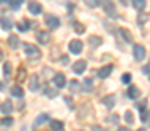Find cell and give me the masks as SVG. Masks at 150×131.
I'll return each mask as SVG.
<instances>
[{"instance_id":"b9f144b4","label":"cell","mask_w":150,"mask_h":131,"mask_svg":"<svg viewBox=\"0 0 150 131\" xmlns=\"http://www.w3.org/2000/svg\"><path fill=\"white\" fill-rule=\"evenodd\" d=\"M2 58H4V52H2V49H0V59H2Z\"/></svg>"},{"instance_id":"6da1fadb","label":"cell","mask_w":150,"mask_h":131,"mask_svg":"<svg viewBox=\"0 0 150 131\" xmlns=\"http://www.w3.org/2000/svg\"><path fill=\"white\" fill-rule=\"evenodd\" d=\"M133 56H134L136 61H143L145 56H147V49H145V45H142V44H134V45H133Z\"/></svg>"},{"instance_id":"277c9868","label":"cell","mask_w":150,"mask_h":131,"mask_svg":"<svg viewBox=\"0 0 150 131\" xmlns=\"http://www.w3.org/2000/svg\"><path fill=\"white\" fill-rule=\"evenodd\" d=\"M82 47H84V44H82V40H79V39H74V40H70V44H68V49H70L72 54H79L82 51Z\"/></svg>"},{"instance_id":"30bf717a","label":"cell","mask_w":150,"mask_h":131,"mask_svg":"<svg viewBox=\"0 0 150 131\" xmlns=\"http://www.w3.org/2000/svg\"><path fill=\"white\" fill-rule=\"evenodd\" d=\"M28 11H30L32 14H40V12H42V5L37 4L35 0H32V2H28Z\"/></svg>"},{"instance_id":"d6986e66","label":"cell","mask_w":150,"mask_h":131,"mask_svg":"<svg viewBox=\"0 0 150 131\" xmlns=\"http://www.w3.org/2000/svg\"><path fill=\"white\" fill-rule=\"evenodd\" d=\"M68 87H70V91L72 93H79V91H82V86H80V82L79 81H70V84H68Z\"/></svg>"},{"instance_id":"f35d334b","label":"cell","mask_w":150,"mask_h":131,"mask_svg":"<svg viewBox=\"0 0 150 131\" xmlns=\"http://www.w3.org/2000/svg\"><path fill=\"white\" fill-rule=\"evenodd\" d=\"M117 131H129L127 128H117Z\"/></svg>"},{"instance_id":"ffe728a7","label":"cell","mask_w":150,"mask_h":131,"mask_svg":"<svg viewBox=\"0 0 150 131\" xmlns=\"http://www.w3.org/2000/svg\"><path fill=\"white\" fill-rule=\"evenodd\" d=\"M49 124H51V130H54V131H61L63 130V123H61V121L52 119V121H49Z\"/></svg>"},{"instance_id":"60d3db41","label":"cell","mask_w":150,"mask_h":131,"mask_svg":"<svg viewBox=\"0 0 150 131\" xmlns=\"http://www.w3.org/2000/svg\"><path fill=\"white\" fill-rule=\"evenodd\" d=\"M4 87H5V86H4V82H0V91H2V89H4Z\"/></svg>"},{"instance_id":"f1b7e54d","label":"cell","mask_w":150,"mask_h":131,"mask_svg":"<svg viewBox=\"0 0 150 131\" xmlns=\"http://www.w3.org/2000/svg\"><path fill=\"white\" fill-rule=\"evenodd\" d=\"M124 119H126V123H127V124H133V123H134V117H133V112H131V110H127V112L124 114Z\"/></svg>"},{"instance_id":"cb8c5ba5","label":"cell","mask_w":150,"mask_h":131,"mask_svg":"<svg viewBox=\"0 0 150 131\" xmlns=\"http://www.w3.org/2000/svg\"><path fill=\"white\" fill-rule=\"evenodd\" d=\"M2 70H4V77H9V75L12 74V65L7 61V63H4V68H2Z\"/></svg>"},{"instance_id":"8992f818","label":"cell","mask_w":150,"mask_h":131,"mask_svg":"<svg viewBox=\"0 0 150 131\" xmlns=\"http://www.w3.org/2000/svg\"><path fill=\"white\" fill-rule=\"evenodd\" d=\"M54 86L56 87H65L67 86V77H65V74H61V72L54 74Z\"/></svg>"},{"instance_id":"4fadbf2b","label":"cell","mask_w":150,"mask_h":131,"mask_svg":"<svg viewBox=\"0 0 150 131\" xmlns=\"http://www.w3.org/2000/svg\"><path fill=\"white\" fill-rule=\"evenodd\" d=\"M119 35H120L126 42H133V35H131L129 30H126V28H119Z\"/></svg>"},{"instance_id":"83f0119b","label":"cell","mask_w":150,"mask_h":131,"mask_svg":"<svg viewBox=\"0 0 150 131\" xmlns=\"http://www.w3.org/2000/svg\"><path fill=\"white\" fill-rule=\"evenodd\" d=\"M21 4H23V0H11V2H9V5H11L12 11H18V9L21 7Z\"/></svg>"},{"instance_id":"2e32d148","label":"cell","mask_w":150,"mask_h":131,"mask_svg":"<svg viewBox=\"0 0 150 131\" xmlns=\"http://www.w3.org/2000/svg\"><path fill=\"white\" fill-rule=\"evenodd\" d=\"M49 39H51L49 32H37V40L40 44H47L49 42Z\"/></svg>"},{"instance_id":"ab89813d","label":"cell","mask_w":150,"mask_h":131,"mask_svg":"<svg viewBox=\"0 0 150 131\" xmlns=\"http://www.w3.org/2000/svg\"><path fill=\"white\" fill-rule=\"evenodd\" d=\"M11 0H0V4H9Z\"/></svg>"},{"instance_id":"e0dca14e","label":"cell","mask_w":150,"mask_h":131,"mask_svg":"<svg viewBox=\"0 0 150 131\" xmlns=\"http://www.w3.org/2000/svg\"><path fill=\"white\" fill-rule=\"evenodd\" d=\"M7 44H9L11 49H16V47L19 45V39H18V35H11V37L7 39Z\"/></svg>"},{"instance_id":"4316f807","label":"cell","mask_w":150,"mask_h":131,"mask_svg":"<svg viewBox=\"0 0 150 131\" xmlns=\"http://www.w3.org/2000/svg\"><path fill=\"white\" fill-rule=\"evenodd\" d=\"M89 45H91V47H98V45H101V39L96 37V35L91 37V39H89Z\"/></svg>"},{"instance_id":"d590c367","label":"cell","mask_w":150,"mask_h":131,"mask_svg":"<svg viewBox=\"0 0 150 131\" xmlns=\"http://www.w3.org/2000/svg\"><path fill=\"white\" fill-rule=\"evenodd\" d=\"M142 110V121H147V110L145 108H140Z\"/></svg>"},{"instance_id":"9c48e42d","label":"cell","mask_w":150,"mask_h":131,"mask_svg":"<svg viewBox=\"0 0 150 131\" xmlns=\"http://www.w3.org/2000/svg\"><path fill=\"white\" fill-rule=\"evenodd\" d=\"M0 25H2V28H4V30H11V28L14 26L12 19H11V18H7V16H0Z\"/></svg>"},{"instance_id":"7402d4cb","label":"cell","mask_w":150,"mask_h":131,"mask_svg":"<svg viewBox=\"0 0 150 131\" xmlns=\"http://www.w3.org/2000/svg\"><path fill=\"white\" fill-rule=\"evenodd\" d=\"M103 103L107 105V108H112L113 105H115V96H113V94H110V96L103 98Z\"/></svg>"},{"instance_id":"f546056e","label":"cell","mask_w":150,"mask_h":131,"mask_svg":"<svg viewBox=\"0 0 150 131\" xmlns=\"http://www.w3.org/2000/svg\"><path fill=\"white\" fill-rule=\"evenodd\" d=\"M74 30L77 32V33H84V32H86V26H84V25H80V23H75Z\"/></svg>"},{"instance_id":"9a60e30c","label":"cell","mask_w":150,"mask_h":131,"mask_svg":"<svg viewBox=\"0 0 150 131\" xmlns=\"http://www.w3.org/2000/svg\"><path fill=\"white\" fill-rule=\"evenodd\" d=\"M112 70H113L112 65H107V67H103V68H101V70L98 72V75H100L101 79H107V77H108V75L112 74Z\"/></svg>"},{"instance_id":"836d02e7","label":"cell","mask_w":150,"mask_h":131,"mask_svg":"<svg viewBox=\"0 0 150 131\" xmlns=\"http://www.w3.org/2000/svg\"><path fill=\"white\" fill-rule=\"evenodd\" d=\"M25 75H26V72H25V68L21 67V68H19V74H18V79L21 81V79H25Z\"/></svg>"},{"instance_id":"5bb4252c","label":"cell","mask_w":150,"mask_h":131,"mask_svg":"<svg viewBox=\"0 0 150 131\" xmlns=\"http://www.w3.org/2000/svg\"><path fill=\"white\" fill-rule=\"evenodd\" d=\"M0 112H2V114H11V112H12V103H11L9 100L2 101V105H0Z\"/></svg>"},{"instance_id":"603a6c76","label":"cell","mask_w":150,"mask_h":131,"mask_svg":"<svg viewBox=\"0 0 150 131\" xmlns=\"http://www.w3.org/2000/svg\"><path fill=\"white\" fill-rule=\"evenodd\" d=\"M11 94H14L16 98H23V89L19 86H12L11 87Z\"/></svg>"},{"instance_id":"484cf974","label":"cell","mask_w":150,"mask_h":131,"mask_svg":"<svg viewBox=\"0 0 150 131\" xmlns=\"http://www.w3.org/2000/svg\"><path fill=\"white\" fill-rule=\"evenodd\" d=\"M93 79H84V91L86 93H89V91H93Z\"/></svg>"},{"instance_id":"44dd1931","label":"cell","mask_w":150,"mask_h":131,"mask_svg":"<svg viewBox=\"0 0 150 131\" xmlns=\"http://www.w3.org/2000/svg\"><path fill=\"white\" fill-rule=\"evenodd\" d=\"M133 5H134V9H138L142 12L145 9V5H147V0H133Z\"/></svg>"},{"instance_id":"ee69618b","label":"cell","mask_w":150,"mask_h":131,"mask_svg":"<svg viewBox=\"0 0 150 131\" xmlns=\"http://www.w3.org/2000/svg\"><path fill=\"white\" fill-rule=\"evenodd\" d=\"M149 124H150V123H149Z\"/></svg>"},{"instance_id":"3957f363","label":"cell","mask_w":150,"mask_h":131,"mask_svg":"<svg viewBox=\"0 0 150 131\" xmlns=\"http://www.w3.org/2000/svg\"><path fill=\"white\" fill-rule=\"evenodd\" d=\"M23 49H25L26 56H30V58H40V54H42L40 49L33 44H23Z\"/></svg>"},{"instance_id":"8fae6325","label":"cell","mask_w":150,"mask_h":131,"mask_svg":"<svg viewBox=\"0 0 150 131\" xmlns=\"http://www.w3.org/2000/svg\"><path fill=\"white\" fill-rule=\"evenodd\" d=\"M32 25H33V23H30V21H26V19H21L16 26H18V30H19V32H28V30L32 28Z\"/></svg>"},{"instance_id":"52a82bcc","label":"cell","mask_w":150,"mask_h":131,"mask_svg":"<svg viewBox=\"0 0 150 131\" xmlns=\"http://www.w3.org/2000/svg\"><path fill=\"white\" fill-rule=\"evenodd\" d=\"M45 23H47L49 28H58L59 26V19L56 16H52V14H47L45 16Z\"/></svg>"},{"instance_id":"4dcf8cb0","label":"cell","mask_w":150,"mask_h":131,"mask_svg":"<svg viewBox=\"0 0 150 131\" xmlns=\"http://www.w3.org/2000/svg\"><path fill=\"white\" fill-rule=\"evenodd\" d=\"M145 21H147V14L142 11V12H140V16H138V23H140V25H143Z\"/></svg>"},{"instance_id":"d6a6232c","label":"cell","mask_w":150,"mask_h":131,"mask_svg":"<svg viewBox=\"0 0 150 131\" xmlns=\"http://www.w3.org/2000/svg\"><path fill=\"white\" fill-rule=\"evenodd\" d=\"M12 123H14L12 117H5L4 121H0V124H4V126H12Z\"/></svg>"},{"instance_id":"ac0fdd59","label":"cell","mask_w":150,"mask_h":131,"mask_svg":"<svg viewBox=\"0 0 150 131\" xmlns=\"http://www.w3.org/2000/svg\"><path fill=\"white\" fill-rule=\"evenodd\" d=\"M127 96L133 98V100H136V98L140 96V89H138L136 86H131L129 89H127Z\"/></svg>"},{"instance_id":"5b68a950","label":"cell","mask_w":150,"mask_h":131,"mask_svg":"<svg viewBox=\"0 0 150 131\" xmlns=\"http://www.w3.org/2000/svg\"><path fill=\"white\" fill-rule=\"evenodd\" d=\"M86 65H87V63H86L84 59H79V61H75V63H74L72 70H74L77 75H80V74H84V72H86Z\"/></svg>"},{"instance_id":"7bdbcfd3","label":"cell","mask_w":150,"mask_h":131,"mask_svg":"<svg viewBox=\"0 0 150 131\" xmlns=\"http://www.w3.org/2000/svg\"><path fill=\"white\" fill-rule=\"evenodd\" d=\"M138 131H147V130H145V128H140V130H138Z\"/></svg>"},{"instance_id":"1f68e13d","label":"cell","mask_w":150,"mask_h":131,"mask_svg":"<svg viewBox=\"0 0 150 131\" xmlns=\"http://www.w3.org/2000/svg\"><path fill=\"white\" fill-rule=\"evenodd\" d=\"M120 82L129 84V82H131V74H124V75H122V79H120Z\"/></svg>"},{"instance_id":"ba28073f","label":"cell","mask_w":150,"mask_h":131,"mask_svg":"<svg viewBox=\"0 0 150 131\" xmlns=\"http://www.w3.org/2000/svg\"><path fill=\"white\" fill-rule=\"evenodd\" d=\"M28 87H30V91H38V87H40V79H38L37 75H32L30 77V81H28Z\"/></svg>"},{"instance_id":"7c38bea8","label":"cell","mask_w":150,"mask_h":131,"mask_svg":"<svg viewBox=\"0 0 150 131\" xmlns=\"http://www.w3.org/2000/svg\"><path fill=\"white\" fill-rule=\"evenodd\" d=\"M44 123H49V115L47 114H40L37 119H35V123H33V128H40Z\"/></svg>"},{"instance_id":"8d00e7d4","label":"cell","mask_w":150,"mask_h":131,"mask_svg":"<svg viewBox=\"0 0 150 131\" xmlns=\"http://www.w3.org/2000/svg\"><path fill=\"white\" fill-rule=\"evenodd\" d=\"M93 131H105V128H101V126H98V124H94L93 128H91Z\"/></svg>"},{"instance_id":"e575fe53","label":"cell","mask_w":150,"mask_h":131,"mask_svg":"<svg viewBox=\"0 0 150 131\" xmlns=\"http://www.w3.org/2000/svg\"><path fill=\"white\" fill-rule=\"evenodd\" d=\"M86 4H87L89 7H96V5H98V0H86Z\"/></svg>"},{"instance_id":"d4e9b609","label":"cell","mask_w":150,"mask_h":131,"mask_svg":"<svg viewBox=\"0 0 150 131\" xmlns=\"http://www.w3.org/2000/svg\"><path fill=\"white\" fill-rule=\"evenodd\" d=\"M44 93H45V96H47V98H54V96L58 94V93H56V89H54V87H51V86L45 87V89H44Z\"/></svg>"},{"instance_id":"74e56055","label":"cell","mask_w":150,"mask_h":131,"mask_svg":"<svg viewBox=\"0 0 150 131\" xmlns=\"http://www.w3.org/2000/svg\"><path fill=\"white\" fill-rule=\"evenodd\" d=\"M65 101L68 103V107H70V108H74V101H72V98H65Z\"/></svg>"},{"instance_id":"7a4b0ae2","label":"cell","mask_w":150,"mask_h":131,"mask_svg":"<svg viewBox=\"0 0 150 131\" xmlns=\"http://www.w3.org/2000/svg\"><path fill=\"white\" fill-rule=\"evenodd\" d=\"M98 4H101V5L105 7V12H107L110 18H117V16H119V12H117L115 5L112 4V0H98Z\"/></svg>"}]
</instances>
